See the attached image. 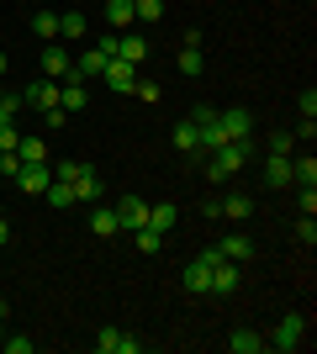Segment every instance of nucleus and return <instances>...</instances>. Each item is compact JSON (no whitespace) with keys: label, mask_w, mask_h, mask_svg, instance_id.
Wrapping results in <instances>:
<instances>
[{"label":"nucleus","mask_w":317,"mask_h":354,"mask_svg":"<svg viewBox=\"0 0 317 354\" xmlns=\"http://www.w3.org/2000/svg\"><path fill=\"white\" fill-rule=\"evenodd\" d=\"M254 159V143L249 138H238V143H222V148H211L206 153V180L211 185H222V180H233L243 169V164Z\"/></svg>","instance_id":"1"},{"label":"nucleus","mask_w":317,"mask_h":354,"mask_svg":"<svg viewBox=\"0 0 317 354\" xmlns=\"http://www.w3.org/2000/svg\"><path fill=\"white\" fill-rule=\"evenodd\" d=\"M302 339H307V317H302V312H286V317L275 323V333H270V344H275L280 354L302 349Z\"/></svg>","instance_id":"2"},{"label":"nucleus","mask_w":317,"mask_h":354,"mask_svg":"<svg viewBox=\"0 0 317 354\" xmlns=\"http://www.w3.org/2000/svg\"><path fill=\"white\" fill-rule=\"evenodd\" d=\"M95 349L101 354H143V339L122 333V328H101V333H95Z\"/></svg>","instance_id":"3"},{"label":"nucleus","mask_w":317,"mask_h":354,"mask_svg":"<svg viewBox=\"0 0 317 354\" xmlns=\"http://www.w3.org/2000/svg\"><path fill=\"white\" fill-rule=\"evenodd\" d=\"M217 127H222V138H227V143H238V138H249V133H254V117H249L243 106H227V111H217Z\"/></svg>","instance_id":"4"},{"label":"nucleus","mask_w":317,"mask_h":354,"mask_svg":"<svg viewBox=\"0 0 317 354\" xmlns=\"http://www.w3.org/2000/svg\"><path fill=\"white\" fill-rule=\"evenodd\" d=\"M101 80H106L111 90H122V95H133V90H137V64H127V59H111V64L101 69Z\"/></svg>","instance_id":"5"},{"label":"nucleus","mask_w":317,"mask_h":354,"mask_svg":"<svg viewBox=\"0 0 317 354\" xmlns=\"http://www.w3.org/2000/svg\"><path fill=\"white\" fill-rule=\"evenodd\" d=\"M117 222H122V233H137V227H148V201H137V196H122V201H117Z\"/></svg>","instance_id":"6"},{"label":"nucleus","mask_w":317,"mask_h":354,"mask_svg":"<svg viewBox=\"0 0 317 354\" xmlns=\"http://www.w3.org/2000/svg\"><path fill=\"white\" fill-rule=\"evenodd\" d=\"M48 180H53V169H48V164H21V169H16V191L43 196V191H48Z\"/></svg>","instance_id":"7"},{"label":"nucleus","mask_w":317,"mask_h":354,"mask_svg":"<svg viewBox=\"0 0 317 354\" xmlns=\"http://www.w3.org/2000/svg\"><path fill=\"white\" fill-rule=\"evenodd\" d=\"M21 101H27V106H37V111L48 117V111L59 106V80H37V85H27V90H21Z\"/></svg>","instance_id":"8"},{"label":"nucleus","mask_w":317,"mask_h":354,"mask_svg":"<svg viewBox=\"0 0 317 354\" xmlns=\"http://www.w3.org/2000/svg\"><path fill=\"white\" fill-rule=\"evenodd\" d=\"M238 286H243V275H238L233 259H217V265H211V296H233Z\"/></svg>","instance_id":"9"},{"label":"nucleus","mask_w":317,"mask_h":354,"mask_svg":"<svg viewBox=\"0 0 317 354\" xmlns=\"http://www.w3.org/2000/svg\"><path fill=\"white\" fill-rule=\"evenodd\" d=\"M75 69V59L64 53V43H43V80H64Z\"/></svg>","instance_id":"10"},{"label":"nucleus","mask_w":317,"mask_h":354,"mask_svg":"<svg viewBox=\"0 0 317 354\" xmlns=\"http://www.w3.org/2000/svg\"><path fill=\"white\" fill-rule=\"evenodd\" d=\"M111 59H127V64H143L148 59V43L137 37V32H117V53Z\"/></svg>","instance_id":"11"},{"label":"nucleus","mask_w":317,"mask_h":354,"mask_svg":"<svg viewBox=\"0 0 317 354\" xmlns=\"http://www.w3.org/2000/svg\"><path fill=\"white\" fill-rule=\"evenodd\" d=\"M265 185H270V191L291 185V159L286 153H270V159H265Z\"/></svg>","instance_id":"12"},{"label":"nucleus","mask_w":317,"mask_h":354,"mask_svg":"<svg viewBox=\"0 0 317 354\" xmlns=\"http://www.w3.org/2000/svg\"><path fill=\"white\" fill-rule=\"evenodd\" d=\"M217 254H222V259H233V265H243V259H254V243H249L243 233H233V238H222V243H217Z\"/></svg>","instance_id":"13"},{"label":"nucleus","mask_w":317,"mask_h":354,"mask_svg":"<svg viewBox=\"0 0 317 354\" xmlns=\"http://www.w3.org/2000/svg\"><path fill=\"white\" fill-rule=\"evenodd\" d=\"M185 291H211V265L206 259H191V265H185Z\"/></svg>","instance_id":"14"},{"label":"nucleus","mask_w":317,"mask_h":354,"mask_svg":"<svg viewBox=\"0 0 317 354\" xmlns=\"http://www.w3.org/2000/svg\"><path fill=\"white\" fill-rule=\"evenodd\" d=\"M106 21H111V27L117 32H127L137 21V11H133V0H106Z\"/></svg>","instance_id":"15"},{"label":"nucleus","mask_w":317,"mask_h":354,"mask_svg":"<svg viewBox=\"0 0 317 354\" xmlns=\"http://www.w3.org/2000/svg\"><path fill=\"white\" fill-rule=\"evenodd\" d=\"M75 201L85 207V201H101V175H95L90 164H85V175L75 180Z\"/></svg>","instance_id":"16"},{"label":"nucleus","mask_w":317,"mask_h":354,"mask_svg":"<svg viewBox=\"0 0 317 354\" xmlns=\"http://www.w3.org/2000/svg\"><path fill=\"white\" fill-rule=\"evenodd\" d=\"M291 180H296V185H317V159L312 153H291Z\"/></svg>","instance_id":"17"},{"label":"nucleus","mask_w":317,"mask_h":354,"mask_svg":"<svg viewBox=\"0 0 317 354\" xmlns=\"http://www.w3.org/2000/svg\"><path fill=\"white\" fill-rule=\"evenodd\" d=\"M180 222V207L175 201H159V207H148V227H159V233H169Z\"/></svg>","instance_id":"18"},{"label":"nucleus","mask_w":317,"mask_h":354,"mask_svg":"<svg viewBox=\"0 0 317 354\" xmlns=\"http://www.w3.org/2000/svg\"><path fill=\"white\" fill-rule=\"evenodd\" d=\"M106 64H111V53H106V48H90L85 59H75V69L85 74V80H101V69H106Z\"/></svg>","instance_id":"19"},{"label":"nucleus","mask_w":317,"mask_h":354,"mask_svg":"<svg viewBox=\"0 0 317 354\" xmlns=\"http://www.w3.org/2000/svg\"><path fill=\"white\" fill-rule=\"evenodd\" d=\"M169 143L180 148V153H201V143H196V122H175V133H169Z\"/></svg>","instance_id":"20"},{"label":"nucleus","mask_w":317,"mask_h":354,"mask_svg":"<svg viewBox=\"0 0 317 354\" xmlns=\"http://www.w3.org/2000/svg\"><path fill=\"white\" fill-rule=\"evenodd\" d=\"M222 217H233V222H243V217H254V196H243V191H233L222 201Z\"/></svg>","instance_id":"21"},{"label":"nucleus","mask_w":317,"mask_h":354,"mask_svg":"<svg viewBox=\"0 0 317 354\" xmlns=\"http://www.w3.org/2000/svg\"><path fill=\"white\" fill-rule=\"evenodd\" d=\"M16 159L21 164H48V143L43 138H21V143H16Z\"/></svg>","instance_id":"22"},{"label":"nucleus","mask_w":317,"mask_h":354,"mask_svg":"<svg viewBox=\"0 0 317 354\" xmlns=\"http://www.w3.org/2000/svg\"><path fill=\"white\" fill-rule=\"evenodd\" d=\"M227 349H233V354H259V349H265V339H259L254 328H238V333L227 339Z\"/></svg>","instance_id":"23"},{"label":"nucleus","mask_w":317,"mask_h":354,"mask_svg":"<svg viewBox=\"0 0 317 354\" xmlns=\"http://www.w3.org/2000/svg\"><path fill=\"white\" fill-rule=\"evenodd\" d=\"M90 233H95V238H117V233H122L117 212H101V207H95V212H90Z\"/></svg>","instance_id":"24"},{"label":"nucleus","mask_w":317,"mask_h":354,"mask_svg":"<svg viewBox=\"0 0 317 354\" xmlns=\"http://www.w3.org/2000/svg\"><path fill=\"white\" fill-rule=\"evenodd\" d=\"M32 32H37L43 43H59V11H37L32 16Z\"/></svg>","instance_id":"25"},{"label":"nucleus","mask_w":317,"mask_h":354,"mask_svg":"<svg viewBox=\"0 0 317 354\" xmlns=\"http://www.w3.org/2000/svg\"><path fill=\"white\" fill-rule=\"evenodd\" d=\"M48 201H53V207H59V212H69V207H79V201H75V185H64V180H48Z\"/></svg>","instance_id":"26"},{"label":"nucleus","mask_w":317,"mask_h":354,"mask_svg":"<svg viewBox=\"0 0 317 354\" xmlns=\"http://www.w3.org/2000/svg\"><path fill=\"white\" fill-rule=\"evenodd\" d=\"M175 59H180V74H185V80H196V74L206 69V53H201V48H180Z\"/></svg>","instance_id":"27"},{"label":"nucleus","mask_w":317,"mask_h":354,"mask_svg":"<svg viewBox=\"0 0 317 354\" xmlns=\"http://www.w3.org/2000/svg\"><path fill=\"white\" fill-rule=\"evenodd\" d=\"M85 32H90L85 11H64V16H59V37H85Z\"/></svg>","instance_id":"28"},{"label":"nucleus","mask_w":317,"mask_h":354,"mask_svg":"<svg viewBox=\"0 0 317 354\" xmlns=\"http://www.w3.org/2000/svg\"><path fill=\"white\" fill-rule=\"evenodd\" d=\"M137 254H159V249H164V233H159V227H137Z\"/></svg>","instance_id":"29"},{"label":"nucleus","mask_w":317,"mask_h":354,"mask_svg":"<svg viewBox=\"0 0 317 354\" xmlns=\"http://www.w3.org/2000/svg\"><path fill=\"white\" fill-rule=\"evenodd\" d=\"M137 21H164V0H133Z\"/></svg>","instance_id":"30"},{"label":"nucleus","mask_w":317,"mask_h":354,"mask_svg":"<svg viewBox=\"0 0 317 354\" xmlns=\"http://www.w3.org/2000/svg\"><path fill=\"white\" fill-rule=\"evenodd\" d=\"M79 175H85V164H79V159H64V164H53V180H64V185H75Z\"/></svg>","instance_id":"31"},{"label":"nucleus","mask_w":317,"mask_h":354,"mask_svg":"<svg viewBox=\"0 0 317 354\" xmlns=\"http://www.w3.org/2000/svg\"><path fill=\"white\" fill-rule=\"evenodd\" d=\"M270 153H296V133H270Z\"/></svg>","instance_id":"32"},{"label":"nucleus","mask_w":317,"mask_h":354,"mask_svg":"<svg viewBox=\"0 0 317 354\" xmlns=\"http://www.w3.org/2000/svg\"><path fill=\"white\" fill-rule=\"evenodd\" d=\"M16 143H21V133H16V122H6L0 127V153H16Z\"/></svg>","instance_id":"33"},{"label":"nucleus","mask_w":317,"mask_h":354,"mask_svg":"<svg viewBox=\"0 0 317 354\" xmlns=\"http://www.w3.org/2000/svg\"><path fill=\"white\" fill-rule=\"evenodd\" d=\"M296 238H302L307 249H312V243H317V222H312V217H302V222H296Z\"/></svg>","instance_id":"34"},{"label":"nucleus","mask_w":317,"mask_h":354,"mask_svg":"<svg viewBox=\"0 0 317 354\" xmlns=\"http://www.w3.org/2000/svg\"><path fill=\"white\" fill-rule=\"evenodd\" d=\"M0 349H6V354H32L37 344H32V339H11V333H6V344H0Z\"/></svg>","instance_id":"35"},{"label":"nucleus","mask_w":317,"mask_h":354,"mask_svg":"<svg viewBox=\"0 0 317 354\" xmlns=\"http://www.w3.org/2000/svg\"><path fill=\"white\" fill-rule=\"evenodd\" d=\"M191 122H196V127H206V122H217V106H206V101H201L196 111H191Z\"/></svg>","instance_id":"36"},{"label":"nucleus","mask_w":317,"mask_h":354,"mask_svg":"<svg viewBox=\"0 0 317 354\" xmlns=\"http://www.w3.org/2000/svg\"><path fill=\"white\" fill-rule=\"evenodd\" d=\"M296 106H302V117H317V90L307 85V90H302V101H296Z\"/></svg>","instance_id":"37"},{"label":"nucleus","mask_w":317,"mask_h":354,"mask_svg":"<svg viewBox=\"0 0 317 354\" xmlns=\"http://www.w3.org/2000/svg\"><path fill=\"white\" fill-rule=\"evenodd\" d=\"M16 169H21V159H16V153H0V175L16 180Z\"/></svg>","instance_id":"38"},{"label":"nucleus","mask_w":317,"mask_h":354,"mask_svg":"<svg viewBox=\"0 0 317 354\" xmlns=\"http://www.w3.org/2000/svg\"><path fill=\"white\" fill-rule=\"evenodd\" d=\"M137 95H143V101L153 106V101H159V95H164V90H159V85H148V80H137Z\"/></svg>","instance_id":"39"},{"label":"nucleus","mask_w":317,"mask_h":354,"mask_svg":"<svg viewBox=\"0 0 317 354\" xmlns=\"http://www.w3.org/2000/svg\"><path fill=\"white\" fill-rule=\"evenodd\" d=\"M6 243H11V222L0 217V249H6Z\"/></svg>","instance_id":"40"},{"label":"nucleus","mask_w":317,"mask_h":354,"mask_svg":"<svg viewBox=\"0 0 317 354\" xmlns=\"http://www.w3.org/2000/svg\"><path fill=\"white\" fill-rule=\"evenodd\" d=\"M6 69H11V59H6V53H0V80H6Z\"/></svg>","instance_id":"41"},{"label":"nucleus","mask_w":317,"mask_h":354,"mask_svg":"<svg viewBox=\"0 0 317 354\" xmlns=\"http://www.w3.org/2000/svg\"><path fill=\"white\" fill-rule=\"evenodd\" d=\"M0 344H6V317H0Z\"/></svg>","instance_id":"42"},{"label":"nucleus","mask_w":317,"mask_h":354,"mask_svg":"<svg viewBox=\"0 0 317 354\" xmlns=\"http://www.w3.org/2000/svg\"><path fill=\"white\" fill-rule=\"evenodd\" d=\"M0 95H6V90H0Z\"/></svg>","instance_id":"43"}]
</instances>
